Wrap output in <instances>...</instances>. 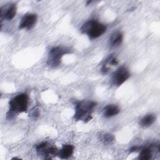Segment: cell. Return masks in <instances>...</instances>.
I'll list each match as a JSON object with an SVG mask.
<instances>
[{
  "mask_svg": "<svg viewBox=\"0 0 160 160\" xmlns=\"http://www.w3.org/2000/svg\"><path fill=\"white\" fill-rule=\"evenodd\" d=\"M96 102L92 101H81L75 107L74 119L86 123L92 119V112L96 106Z\"/></svg>",
  "mask_w": 160,
  "mask_h": 160,
  "instance_id": "6da1fadb",
  "label": "cell"
},
{
  "mask_svg": "<svg viewBox=\"0 0 160 160\" xmlns=\"http://www.w3.org/2000/svg\"><path fill=\"white\" fill-rule=\"evenodd\" d=\"M81 32L87 34L91 39L99 38L106 31V26L96 20L91 19L86 22L81 27Z\"/></svg>",
  "mask_w": 160,
  "mask_h": 160,
  "instance_id": "7a4b0ae2",
  "label": "cell"
},
{
  "mask_svg": "<svg viewBox=\"0 0 160 160\" xmlns=\"http://www.w3.org/2000/svg\"><path fill=\"white\" fill-rule=\"evenodd\" d=\"M28 96L25 93L19 94L11 99L9 102L10 114L12 115L14 113L26 112L28 109Z\"/></svg>",
  "mask_w": 160,
  "mask_h": 160,
  "instance_id": "3957f363",
  "label": "cell"
},
{
  "mask_svg": "<svg viewBox=\"0 0 160 160\" xmlns=\"http://www.w3.org/2000/svg\"><path fill=\"white\" fill-rule=\"evenodd\" d=\"M70 53L67 48L60 46L54 47L51 49L48 55V64L51 67H55L60 64L64 55Z\"/></svg>",
  "mask_w": 160,
  "mask_h": 160,
  "instance_id": "277c9868",
  "label": "cell"
},
{
  "mask_svg": "<svg viewBox=\"0 0 160 160\" xmlns=\"http://www.w3.org/2000/svg\"><path fill=\"white\" fill-rule=\"evenodd\" d=\"M129 76L130 73L127 68L125 66L119 67L112 76V84L116 86H120L127 81Z\"/></svg>",
  "mask_w": 160,
  "mask_h": 160,
  "instance_id": "5b68a950",
  "label": "cell"
},
{
  "mask_svg": "<svg viewBox=\"0 0 160 160\" xmlns=\"http://www.w3.org/2000/svg\"><path fill=\"white\" fill-rule=\"evenodd\" d=\"M37 152L46 158H51L50 156L57 155L58 150L57 148L48 142H42L38 144L36 147Z\"/></svg>",
  "mask_w": 160,
  "mask_h": 160,
  "instance_id": "8992f818",
  "label": "cell"
},
{
  "mask_svg": "<svg viewBox=\"0 0 160 160\" xmlns=\"http://www.w3.org/2000/svg\"><path fill=\"white\" fill-rule=\"evenodd\" d=\"M36 21H37L36 14H31V13L26 14L22 18L21 22L19 23V28L21 29H31L36 24Z\"/></svg>",
  "mask_w": 160,
  "mask_h": 160,
  "instance_id": "52a82bcc",
  "label": "cell"
},
{
  "mask_svg": "<svg viewBox=\"0 0 160 160\" xmlns=\"http://www.w3.org/2000/svg\"><path fill=\"white\" fill-rule=\"evenodd\" d=\"M1 18L6 20H11L16 16V5L15 4H10L8 6H3L0 9Z\"/></svg>",
  "mask_w": 160,
  "mask_h": 160,
  "instance_id": "ba28073f",
  "label": "cell"
},
{
  "mask_svg": "<svg viewBox=\"0 0 160 160\" xmlns=\"http://www.w3.org/2000/svg\"><path fill=\"white\" fill-rule=\"evenodd\" d=\"M118 64V61L116 58L113 55H109L104 61L102 68L101 72L103 74H107L111 69V67L116 66Z\"/></svg>",
  "mask_w": 160,
  "mask_h": 160,
  "instance_id": "9c48e42d",
  "label": "cell"
},
{
  "mask_svg": "<svg viewBox=\"0 0 160 160\" xmlns=\"http://www.w3.org/2000/svg\"><path fill=\"white\" fill-rule=\"evenodd\" d=\"M74 152V146L71 144H64L62 148L58 151L57 155L58 157L62 159H68L70 158Z\"/></svg>",
  "mask_w": 160,
  "mask_h": 160,
  "instance_id": "30bf717a",
  "label": "cell"
},
{
  "mask_svg": "<svg viewBox=\"0 0 160 160\" xmlns=\"http://www.w3.org/2000/svg\"><path fill=\"white\" fill-rule=\"evenodd\" d=\"M123 40V34L120 31L114 32L109 37V44L111 47H117L119 46Z\"/></svg>",
  "mask_w": 160,
  "mask_h": 160,
  "instance_id": "8fae6325",
  "label": "cell"
},
{
  "mask_svg": "<svg viewBox=\"0 0 160 160\" xmlns=\"http://www.w3.org/2000/svg\"><path fill=\"white\" fill-rule=\"evenodd\" d=\"M119 111V108L115 104H108L103 108V114L106 118H111L116 116Z\"/></svg>",
  "mask_w": 160,
  "mask_h": 160,
  "instance_id": "7c38bea8",
  "label": "cell"
},
{
  "mask_svg": "<svg viewBox=\"0 0 160 160\" xmlns=\"http://www.w3.org/2000/svg\"><path fill=\"white\" fill-rule=\"evenodd\" d=\"M156 121V116L152 114L144 116L139 121V125L142 128H148L151 126Z\"/></svg>",
  "mask_w": 160,
  "mask_h": 160,
  "instance_id": "4fadbf2b",
  "label": "cell"
},
{
  "mask_svg": "<svg viewBox=\"0 0 160 160\" xmlns=\"http://www.w3.org/2000/svg\"><path fill=\"white\" fill-rule=\"evenodd\" d=\"M152 156V151L151 146L142 148L140 150L138 158L142 160H149L151 159Z\"/></svg>",
  "mask_w": 160,
  "mask_h": 160,
  "instance_id": "5bb4252c",
  "label": "cell"
},
{
  "mask_svg": "<svg viewBox=\"0 0 160 160\" xmlns=\"http://www.w3.org/2000/svg\"><path fill=\"white\" fill-rule=\"evenodd\" d=\"M101 141H102V142L104 144H111V142H112L114 141L115 138H114V135L112 134L105 133V134H104L101 136Z\"/></svg>",
  "mask_w": 160,
  "mask_h": 160,
  "instance_id": "9a60e30c",
  "label": "cell"
},
{
  "mask_svg": "<svg viewBox=\"0 0 160 160\" xmlns=\"http://www.w3.org/2000/svg\"><path fill=\"white\" fill-rule=\"evenodd\" d=\"M141 148H142L141 147H140V146H132V147H131V148L129 149V152H130V153H131V152H137V151H140Z\"/></svg>",
  "mask_w": 160,
  "mask_h": 160,
  "instance_id": "2e32d148",
  "label": "cell"
},
{
  "mask_svg": "<svg viewBox=\"0 0 160 160\" xmlns=\"http://www.w3.org/2000/svg\"><path fill=\"white\" fill-rule=\"evenodd\" d=\"M32 116H33L34 118H38V117L39 116V111H38V109H35V110H34V111H33V112H32Z\"/></svg>",
  "mask_w": 160,
  "mask_h": 160,
  "instance_id": "e0dca14e",
  "label": "cell"
}]
</instances>
